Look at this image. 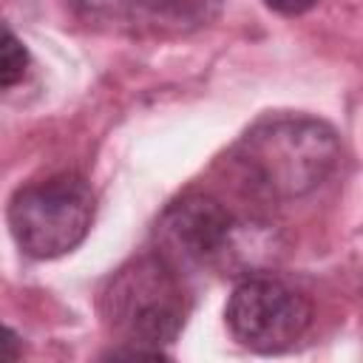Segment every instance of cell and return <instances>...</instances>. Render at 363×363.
Wrapping results in <instances>:
<instances>
[{
	"label": "cell",
	"mask_w": 363,
	"mask_h": 363,
	"mask_svg": "<svg viewBox=\"0 0 363 363\" xmlns=\"http://www.w3.org/2000/svg\"><path fill=\"white\" fill-rule=\"evenodd\" d=\"M91 20H125L156 31H187L216 14L218 0H71Z\"/></svg>",
	"instance_id": "6"
},
{
	"label": "cell",
	"mask_w": 363,
	"mask_h": 363,
	"mask_svg": "<svg viewBox=\"0 0 363 363\" xmlns=\"http://www.w3.org/2000/svg\"><path fill=\"white\" fill-rule=\"evenodd\" d=\"M99 312L111 335L128 349L164 357L162 346L176 340L187 318L179 269L159 252L122 264L99 295Z\"/></svg>",
	"instance_id": "2"
},
{
	"label": "cell",
	"mask_w": 363,
	"mask_h": 363,
	"mask_svg": "<svg viewBox=\"0 0 363 363\" xmlns=\"http://www.w3.org/2000/svg\"><path fill=\"white\" fill-rule=\"evenodd\" d=\"M224 315L241 346L252 352H281L309 329L312 306L289 284L255 272L233 289Z\"/></svg>",
	"instance_id": "4"
},
{
	"label": "cell",
	"mask_w": 363,
	"mask_h": 363,
	"mask_svg": "<svg viewBox=\"0 0 363 363\" xmlns=\"http://www.w3.org/2000/svg\"><path fill=\"white\" fill-rule=\"evenodd\" d=\"M28 71V51L23 45V40L0 23V88H11L17 82H23Z\"/></svg>",
	"instance_id": "7"
},
{
	"label": "cell",
	"mask_w": 363,
	"mask_h": 363,
	"mask_svg": "<svg viewBox=\"0 0 363 363\" xmlns=\"http://www.w3.org/2000/svg\"><path fill=\"white\" fill-rule=\"evenodd\" d=\"M238 233L241 224L233 218V213L207 193L182 196L162 213L156 224L159 255L176 269L224 261L238 250Z\"/></svg>",
	"instance_id": "5"
},
{
	"label": "cell",
	"mask_w": 363,
	"mask_h": 363,
	"mask_svg": "<svg viewBox=\"0 0 363 363\" xmlns=\"http://www.w3.org/2000/svg\"><path fill=\"white\" fill-rule=\"evenodd\" d=\"M337 159V133L326 122L301 113L255 122L230 153L241 182L252 193L275 201L301 199L320 187Z\"/></svg>",
	"instance_id": "1"
},
{
	"label": "cell",
	"mask_w": 363,
	"mask_h": 363,
	"mask_svg": "<svg viewBox=\"0 0 363 363\" xmlns=\"http://www.w3.org/2000/svg\"><path fill=\"white\" fill-rule=\"evenodd\" d=\"M269 9H275V11H281V14H303V11H309L318 0H264Z\"/></svg>",
	"instance_id": "9"
},
{
	"label": "cell",
	"mask_w": 363,
	"mask_h": 363,
	"mask_svg": "<svg viewBox=\"0 0 363 363\" xmlns=\"http://www.w3.org/2000/svg\"><path fill=\"white\" fill-rule=\"evenodd\" d=\"M20 354H23V346H20L17 332L0 323V360H17Z\"/></svg>",
	"instance_id": "8"
},
{
	"label": "cell",
	"mask_w": 363,
	"mask_h": 363,
	"mask_svg": "<svg viewBox=\"0 0 363 363\" xmlns=\"http://www.w3.org/2000/svg\"><path fill=\"white\" fill-rule=\"evenodd\" d=\"M96 213L91 184L79 173H57L20 187L9 201V227L31 258H60L77 250Z\"/></svg>",
	"instance_id": "3"
}]
</instances>
